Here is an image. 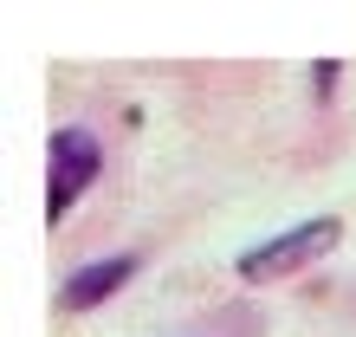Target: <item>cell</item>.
Segmentation results:
<instances>
[{"instance_id":"obj_1","label":"cell","mask_w":356,"mask_h":337,"mask_svg":"<svg viewBox=\"0 0 356 337\" xmlns=\"http://www.w3.org/2000/svg\"><path fill=\"white\" fill-rule=\"evenodd\" d=\"M337 240H343V221H337V214H318V221L291 227V234H279V240H266V246H253V253H240V279H246V285L285 279V272L311 266L318 253H330Z\"/></svg>"},{"instance_id":"obj_2","label":"cell","mask_w":356,"mask_h":337,"mask_svg":"<svg viewBox=\"0 0 356 337\" xmlns=\"http://www.w3.org/2000/svg\"><path fill=\"white\" fill-rule=\"evenodd\" d=\"M52 182H46V221H65L72 201L91 188L97 175V136L91 130H52Z\"/></svg>"},{"instance_id":"obj_3","label":"cell","mask_w":356,"mask_h":337,"mask_svg":"<svg viewBox=\"0 0 356 337\" xmlns=\"http://www.w3.org/2000/svg\"><path fill=\"white\" fill-rule=\"evenodd\" d=\"M130 272H136V260H130V253L91 260L85 272H72V279H65V292H58V299H65V311H91V305H104V299H111V292L130 279Z\"/></svg>"}]
</instances>
